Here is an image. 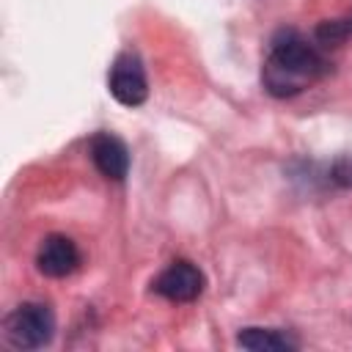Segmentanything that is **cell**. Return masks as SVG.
<instances>
[{"label": "cell", "mask_w": 352, "mask_h": 352, "mask_svg": "<svg viewBox=\"0 0 352 352\" xmlns=\"http://www.w3.org/2000/svg\"><path fill=\"white\" fill-rule=\"evenodd\" d=\"M324 72L327 60L314 44H308L294 30H280L270 44V55L261 69V82L272 96L286 99L314 85Z\"/></svg>", "instance_id": "obj_1"}, {"label": "cell", "mask_w": 352, "mask_h": 352, "mask_svg": "<svg viewBox=\"0 0 352 352\" xmlns=\"http://www.w3.org/2000/svg\"><path fill=\"white\" fill-rule=\"evenodd\" d=\"M55 336V316L41 302H22L3 319V338L14 349H41Z\"/></svg>", "instance_id": "obj_2"}, {"label": "cell", "mask_w": 352, "mask_h": 352, "mask_svg": "<svg viewBox=\"0 0 352 352\" xmlns=\"http://www.w3.org/2000/svg\"><path fill=\"white\" fill-rule=\"evenodd\" d=\"M107 85H110V94L118 104H124V107L143 104L148 96V82H146V72H143L140 58L132 52H121L110 66Z\"/></svg>", "instance_id": "obj_3"}, {"label": "cell", "mask_w": 352, "mask_h": 352, "mask_svg": "<svg viewBox=\"0 0 352 352\" xmlns=\"http://www.w3.org/2000/svg\"><path fill=\"white\" fill-rule=\"evenodd\" d=\"M154 292L173 302H190L204 292V272L192 261H173L154 278Z\"/></svg>", "instance_id": "obj_4"}, {"label": "cell", "mask_w": 352, "mask_h": 352, "mask_svg": "<svg viewBox=\"0 0 352 352\" xmlns=\"http://www.w3.org/2000/svg\"><path fill=\"white\" fill-rule=\"evenodd\" d=\"M36 267L47 278H66L80 267V250L69 236L50 234L36 253Z\"/></svg>", "instance_id": "obj_5"}, {"label": "cell", "mask_w": 352, "mask_h": 352, "mask_svg": "<svg viewBox=\"0 0 352 352\" xmlns=\"http://www.w3.org/2000/svg\"><path fill=\"white\" fill-rule=\"evenodd\" d=\"M91 160L96 170L113 182H121L129 173V148L121 138L110 132H99L91 138Z\"/></svg>", "instance_id": "obj_6"}, {"label": "cell", "mask_w": 352, "mask_h": 352, "mask_svg": "<svg viewBox=\"0 0 352 352\" xmlns=\"http://www.w3.org/2000/svg\"><path fill=\"white\" fill-rule=\"evenodd\" d=\"M236 344L242 349L253 352H280V349H297V341L283 333V330H270V327H245L236 336Z\"/></svg>", "instance_id": "obj_7"}, {"label": "cell", "mask_w": 352, "mask_h": 352, "mask_svg": "<svg viewBox=\"0 0 352 352\" xmlns=\"http://www.w3.org/2000/svg\"><path fill=\"white\" fill-rule=\"evenodd\" d=\"M346 33H349V25L346 22H324L316 30V38L322 44H338L341 38H346Z\"/></svg>", "instance_id": "obj_8"}, {"label": "cell", "mask_w": 352, "mask_h": 352, "mask_svg": "<svg viewBox=\"0 0 352 352\" xmlns=\"http://www.w3.org/2000/svg\"><path fill=\"white\" fill-rule=\"evenodd\" d=\"M333 182L341 187H352V157H341L333 165Z\"/></svg>", "instance_id": "obj_9"}]
</instances>
